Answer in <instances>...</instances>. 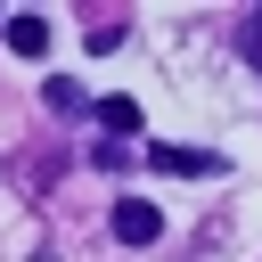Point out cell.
<instances>
[{
    "label": "cell",
    "instance_id": "3957f363",
    "mask_svg": "<svg viewBox=\"0 0 262 262\" xmlns=\"http://www.w3.org/2000/svg\"><path fill=\"white\" fill-rule=\"evenodd\" d=\"M98 131H106V139H131V131H139V98H123V90L98 98Z\"/></svg>",
    "mask_w": 262,
    "mask_h": 262
},
{
    "label": "cell",
    "instance_id": "7a4b0ae2",
    "mask_svg": "<svg viewBox=\"0 0 262 262\" xmlns=\"http://www.w3.org/2000/svg\"><path fill=\"white\" fill-rule=\"evenodd\" d=\"M115 237H123V246H156V237H164V213H156L147 196H123V205H115Z\"/></svg>",
    "mask_w": 262,
    "mask_h": 262
},
{
    "label": "cell",
    "instance_id": "277c9868",
    "mask_svg": "<svg viewBox=\"0 0 262 262\" xmlns=\"http://www.w3.org/2000/svg\"><path fill=\"white\" fill-rule=\"evenodd\" d=\"M0 33H8V49H16V57H41V49H49V25H41V16H8Z\"/></svg>",
    "mask_w": 262,
    "mask_h": 262
},
{
    "label": "cell",
    "instance_id": "6da1fadb",
    "mask_svg": "<svg viewBox=\"0 0 262 262\" xmlns=\"http://www.w3.org/2000/svg\"><path fill=\"white\" fill-rule=\"evenodd\" d=\"M139 156H147L156 172H180V180H205V172H221V156H213V147H172V139H164V147H139Z\"/></svg>",
    "mask_w": 262,
    "mask_h": 262
},
{
    "label": "cell",
    "instance_id": "8992f818",
    "mask_svg": "<svg viewBox=\"0 0 262 262\" xmlns=\"http://www.w3.org/2000/svg\"><path fill=\"white\" fill-rule=\"evenodd\" d=\"M0 25H8V16H0Z\"/></svg>",
    "mask_w": 262,
    "mask_h": 262
},
{
    "label": "cell",
    "instance_id": "5b68a950",
    "mask_svg": "<svg viewBox=\"0 0 262 262\" xmlns=\"http://www.w3.org/2000/svg\"><path fill=\"white\" fill-rule=\"evenodd\" d=\"M237 49H246V66H254V74H262V8H254V16H246V25H237Z\"/></svg>",
    "mask_w": 262,
    "mask_h": 262
}]
</instances>
